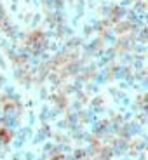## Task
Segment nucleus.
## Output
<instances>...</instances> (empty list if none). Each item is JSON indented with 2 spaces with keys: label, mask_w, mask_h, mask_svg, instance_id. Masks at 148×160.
<instances>
[{
  "label": "nucleus",
  "mask_w": 148,
  "mask_h": 160,
  "mask_svg": "<svg viewBox=\"0 0 148 160\" xmlns=\"http://www.w3.org/2000/svg\"><path fill=\"white\" fill-rule=\"evenodd\" d=\"M0 139L4 141V143H7V141L11 139V134H9V132L4 129V131H0Z\"/></svg>",
  "instance_id": "nucleus-1"
},
{
  "label": "nucleus",
  "mask_w": 148,
  "mask_h": 160,
  "mask_svg": "<svg viewBox=\"0 0 148 160\" xmlns=\"http://www.w3.org/2000/svg\"><path fill=\"white\" fill-rule=\"evenodd\" d=\"M56 160H64V158H56Z\"/></svg>",
  "instance_id": "nucleus-2"
}]
</instances>
